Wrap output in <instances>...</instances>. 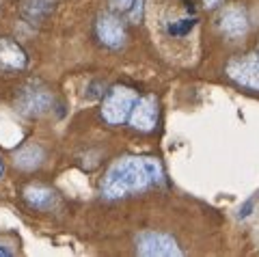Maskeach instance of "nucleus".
<instances>
[{"mask_svg": "<svg viewBox=\"0 0 259 257\" xmlns=\"http://www.w3.org/2000/svg\"><path fill=\"white\" fill-rule=\"evenodd\" d=\"M162 178H164V173H162L158 160L127 156L110 164L100 188L106 199H121L158 186Z\"/></svg>", "mask_w": 259, "mask_h": 257, "instance_id": "nucleus-1", "label": "nucleus"}, {"mask_svg": "<svg viewBox=\"0 0 259 257\" xmlns=\"http://www.w3.org/2000/svg\"><path fill=\"white\" fill-rule=\"evenodd\" d=\"M136 100H139V93H136L132 87L115 84L110 91H106V95H104L102 119L110 125H121L125 119H130V115H132Z\"/></svg>", "mask_w": 259, "mask_h": 257, "instance_id": "nucleus-2", "label": "nucleus"}, {"mask_svg": "<svg viewBox=\"0 0 259 257\" xmlns=\"http://www.w3.org/2000/svg\"><path fill=\"white\" fill-rule=\"evenodd\" d=\"M227 76L244 89L259 91V46L246 54H238L227 63Z\"/></svg>", "mask_w": 259, "mask_h": 257, "instance_id": "nucleus-3", "label": "nucleus"}, {"mask_svg": "<svg viewBox=\"0 0 259 257\" xmlns=\"http://www.w3.org/2000/svg\"><path fill=\"white\" fill-rule=\"evenodd\" d=\"M24 199L30 207L35 210H52L56 205V192L48 186H41V184H32L24 190Z\"/></svg>", "mask_w": 259, "mask_h": 257, "instance_id": "nucleus-11", "label": "nucleus"}, {"mask_svg": "<svg viewBox=\"0 0 259 257\" xmlns=\"http://www.w3.org/2000/svg\"><path fill=\"white\" fill-rule=\"evenodd\" d=\"M44 162V149L35 145V143H30V145L22 147L18 154H15V164H18L20 168H26V171H30V168H35Z\"/></svg>", "mask_w": 259, "mask_h": 257, "instance_id": "nucleus-12", "label": "nucleus"}, {"mask_svg": "<svg viewBox=\"0 0 259 257\" xmlns=\"http://www.w3.org/2000/svg\"><path fill=\"white\" fill-rule=\"evenodd\" d=\"M56 0H20V15L28 24H41L52 15Z\"/></svg>", "mask_w": 259, "mask_h": 257, "instance_id": "nucleus-10", "label": "nucleus"}, {"mask_svg": "<svg viewBox=\"0 0 259 257\" xmlns=\"http://www.w3.org/2000/svg\"><path fill=\"white\" fill-rule=\"evenodd\" d=\"M194 24H197V18H182V20H175L166 26V33L171 37H186L194 28Z\"/></svg>", "mask_w": 259, "mask_h": 257, "instance_id": "nucleus-13", "label": "nucleus"}, {"mask_svg": "<svg viewBox=\"0 0 259 257\" xmlns=\"http://www.w3.org/2000/svg\"><path fill=\"white\" fill-rule=\"evenodd\" d=\"M3 171H5V166H3V160H0V175H3Z\"/></svg>", "mask_w": 259, "mask_h": 257, "instance_id": "nucleus-18", "label": "nucleus"}, {"mask_svg": "<svg viewBox=\"0 0 259 257\" xmlns=\"http://www.w3.org/2000/svg\"><path fill=\"white\" fill-rule=\"evenodd\" d=\"M54 98L44 84L30 82L18 95V110L26 117H41L52 108Z\"/></svg>", "mask_w": 259, "mask_h": 257, "instance_id": "nucleus-5", "label": "nucleus"}, {"mask_svg": "<svg viewBox=\"0 0 259 257\" xmlns=\"http://www.w3.org/2000/svg\"><path fill=\"white\" fill-rule=\"evenodd\" d=\"M218 28L223 30L227 37L238 39L248 33V13L242 5H229L225 7L218 15Z\"/></svg>", "mask_w": 259, "mask_h": 257, "instance_id": "nucleus-7", "label": "nucleus"}, {"mask_svg": "<svg viewBox=\"0 0 259 257\" xmlns=\"http://www.w3.org/2000/svg\"><path fill=\"white\" fill-rule=\"evenodd\" d=\"M28 65V56L15 44L11 37H0V69L3 71H20Z\"/></svg>", "mask_w": 259, "mask_h": 257, "instance_id": "nucleus-9", "label": "nucleus"}, {"mask_svg": "<svg viewBox=\"0 0 259 257\" xmlns=\"http://www.w3.org/2000/svg\"><path fill=\"white\" fill-rule=\"evenodd\" d=\"M95 35H97V39H100L104 46L112 48V50L121 48L125 44V39H127L123 22H121L117 15H112V13H102L100 18H97V22H95Z\"/></svg>", "mask_w": 259, "mask_h": 257, "instance_id": "nucleus-6", "label": "nucleus"}, {"mask_svg": "<svg viewBox=\"0 0 259 257\" xmlns=\"http://www.w3.org/2000/svg\"><path fill=\"white\" fill-rule=\"evenodd\" d=\"M9 255H13L9 248H3V244H0V257H9Z\"/></svg>", "mask_w": 259, "mask_h": 257, "instance_id": "nucleus-17", "label": "nucleus"}, {"mask_svg": "<svg viewBox=\"0 0 259 257\" xmlns=\"http://www.w3.org/2000/svg\"><path fill=\"white\" fill-rule=\"evenodd\" d=\"M136 253L143 257H177L182 255V248L177 240L162 231H143L134 240Z\"/></svg>", "mask_w": 259, "mask_h": 257, "instance_id": "nucleus-4", "label": "nucleus"}, {"mask_svg": "<svg viewBox=\"0 0 259 257\" xmlns=\"http://www.w3.org/2000/svg\"><path fill=\"white\" fill-rule=\"evenodd\" d=\"M253 207H255V201H253V199H248V201L240 207L238 216H240V219H246V216H250V212H253Z\"/></svg>", "mask_w": 259, "mask_h": 257, "instance_id": "nucleus-15", "label": "nucleus"}, {"mask_svg": "<svg viewBox=\"0 0 259 257\" xmlns=\"http://www.w3.org/2000/svg\"><path fill=\"white\" fill-rule=\"evenodd\" d=\"M130 123L139 132H151L158 123V100L153 95H143L136 100L132 115H130Z\"/></svg>", "mask_w": 259, "mask_h": 257, "instance_id": "nucleus-8", "label": "nucleus"}, {"mask_svg": "<svg viewBox=\"0 0 259 257\" xmlns=\"http://www.w3.org/2000/svg\"><path fill=\"white\" fill-rule=\"evenodd\" d=\"M134 3H136V0H108L110 9L117 11V13H127V11H132Z\"/></svg>", "mask_w": 259, "mask_h": 257, "instance_id": "nucleus-14", "label": "nucleus"}, {"mask_svg": "<svg viewBox=\"0 0 259 257\" xmlns=\"http://www.w3.org/2000/svg\"><path fill=\"white\" fill-rule=\"evenodd\" d=\"M203 5L207 7V9H216V7L221 5V0H203Z\"/></svg>", "mask_w": 259, "mask_h": 257, "instance_id": "nucleus-16", "label": "nucleus"}]
</instances>
